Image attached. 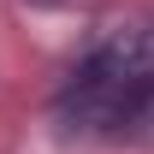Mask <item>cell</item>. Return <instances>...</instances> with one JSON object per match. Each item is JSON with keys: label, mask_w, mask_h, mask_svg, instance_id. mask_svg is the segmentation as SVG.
Wrapping results in <instances>:
<instances>
[{"label": "cell", "mask_w": 154, "mask_h": 154, "mask_svg": "<svg viewBox=\"0 0 154 154\" xmlns=\"http://www.w3.org/2000/svg\"><path fill=\"white\" fill-rule=\"evenodd\" d=\"M54 107L65 131L83 136H125L142 119H154V36L113 30L107 42H95L65 77Z\"/></svg>", "instance_id": "obj_1"}, {"label": "cell", "mask_w": 154, "mask_h": 154, "mask_svg": "<svg viewBox=\"0 0 154 154\" xmlns=\"http://www.w3.org/2000/svg\"><path fill=\"white\" fill-rule=\"evenodd\" d=\"M36 6H65V0H36Z\"/></svg>", "instance_id": "obj_2"}]
</instances>
